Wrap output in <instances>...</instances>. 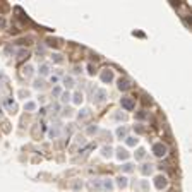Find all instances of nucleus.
<instances>
[{
  "mask_svg": "<svg viewBox=\"0 0 192 192\" xmlns=\"http://www.w3.org/2000/svg\"><path fill=\"white\" fill-rule=\"evenodd\" d=\"M120 105H122V108H125L127 112H132V110L136 108V101H134L130 96H123L122 100H120Z\"/></svg>",
  "mask_w": 192,
  "mask_h": 192,
  "instance_id": "nucleus-1",
  "label": "nucleus"
},
{
  "mask_svg": "<svg viewBox=\"0 0 192 192\" xmlns=\"http://www.w3.org/2000/svg\"><path fill=\"white\" fill-rule=\"evenodd\" d=\"M153 153H154V154H156V156H165V154H166V146H165L163 143H158V144H154V146H153Z\"/></svg>",
  "mask_w": 192,
  "mask_h": 192,
  "instance_id": "nucleus-2",
  "label": "nucleus"
},
{
  "mask_svg": "<svg viewBox=\"0 0 192 192\" xmlns=\"http://www.w3.org/2000/svg\"><path fill=\"white\" fill-rule=\"evenodd\" d=\"M154 185H156V189H165V187H166V178H165L163 175H158V177L154 178Z\"/></svg>",
  "mask_w": 192,
  "mask_h": 192,
  "instance_id": "nucleus-3",
  "label": "nucleus"
},
{
  "mask_svg": "<svg viewBox=\"0 0 192 192\" xmlns=\"http://www.w3.org/2000/svg\"><path fill=\"white\" fill-rule=\"evenodd\" d=\"M101 189L103 191H113V184H112V180L110 178H103L101 180Z\"/></svg>",
  "mask_w": 192,
  "mask_h": 192,
  "instance_id": "nucleus-4",
  "label": "nucleus"
},
{
  "mask_svg": "<svg viewBox=\"0 0 192 192\" xmlns=\"http://www.w3.org/2000/svg\"><path fill=\"white\" fill-rule=\"evenodd\" d=\"M112 79H113V72H112V70L106 69V70H103L101 72V81L103 82H110Z\"/></svg>",
  "mask_w": 192,
  "mask_h": 192,
  "instance_id": "nucleus-5",
  "label": "nucleus"
},
{
  "mask_svg": "<svg viewBox=\"0 0 192 192\" xmlns=\"http://www.w3.org/2000/svg\"><path fill=\"white\" fill-rule=\"evenodd\" d=\"M129 88H130V84H129L127 79H118V89H120V91H127Z\"/></svg>",
  "mask_w": 192,
  "mask_h": 192,
  "instance_id": "nucleus-6",
  "label": "nucleus"
},
{
  "mask_svg": "<svg viewBox=\"0 0 192 192\" xmlns=\"http://www.w3.org/2000/svg\"><path fill=\"white\" fill-rule=\"evenodd\" d=\"M117 158H118L120 161H122V160H127V158H129V153L125 149H122V148H118V149H117Z\"/></svg>",
  "mask_w": 192,
  "mask_h": 192,
  "instance_id": "nucleus-7",
  "label": "nucleus"
},
{
  "mask_svg": "<svg viewBox=\"0 0 192 192\" xmlns=\"http://www.w3.org/2000/svg\"><path fill=\"white\" fill-rule=\"evenodd\" d=\"M153 168H154V166H153L151 163H149V165L146 163V165H143V168H141V171H143L144 175H149L151 171H153Z\"/></svg>",
  "mask_w": 192,
  "mask_h": 192,
  "instance_id": "nucleus-8",
  "label": "nucleus"
},
{
  "mask_svg": "<svg viewBox=\"0 0 192 192\" xmlns=\"http://www.w3.org/2000/svg\"><path fill=\"white\" fill-rule=\"evenodd\" d=\"M95 98H96V101H103V100L106 98V91H105V89H100V91L96 93Z\"/></svg>",
  "mask_w": 192,
  "mask_h": 192,
  "instance_id": "nucleus-9",
  "label": "nucleus"
},
{
  "mask_svg": "<svg viewBox=\"0 0 192 192\" xmlns=\"http://www.w3.org/2000/svg\"><path fill=\"white\" fill-rule=\"evenodd\" d=\"M117 184H118V187H122V189H123V187H127V178H125V177H118V178H117Z\"/></svg>",
  "mask_w": 192,
  "mask_h": 192,
  "instance_id": "nucleus-10",
  "label": "nucleus"
},
{
  "mask_svg": "<svg viewBox=\"0 0 192 192\" xmlns=\"http://www.w3.org/2000/svg\"><path fill=\"white\" fill-rule=\"evenodd\" d=\"M103 156L105 158H112V148H108V146H105V148H103Z\"/></svg>",
  "mask_w": 192,
  "mask_h": 192,
  "instance_id": "nucleus-11",
  "label": "nucleus"
},
{
  "mask_svg": "<svg viewBox=\"0 0 192 192\" xmlns=\"http://www.w3.org/2000/svg\"><path fill=\"white\" fill-rule=\"evenodd\" d=\"M74 103H77V105L82 103V93H75L74 95Z\"/></svg>",
  "mask_w": 192,
  "mask_h": 192,
  "instance_id": "nucleus-12",
  "label": "nucleus"
},
{
  "mask_svg": "<svg viewBox=\"0 0 192 192\" xmlns=\"http://www.w3.org/2000/svg\"><path fill=\"white\" fill-rule=\"evenodd\" d=\"M64 84H65L67 88H72V86H74V81H72V77H65V79H64Z\"/></svg>",
  "mask_w": 192,
  "mask_h": 192,
  "instance_id": "nucleus-13",
  "label": "nucleus"
},
{
  "mask_svg": "<svg viewBox=\"0 0 192 192\" xmlns=\"http://www.w3.org/2000/svg\"><path fill=\"white\" fill-rule=\"evenodd\" d=\"M125 132H127L125 127H118V129H117V136H118V137H125Z\"/></svg>",
  "mask_w": 192,
  "mask_h": 192,
  "instance_id": "nucleus-14",
  "label": "nucleus"
},
{
  "mask_svg": "<svg viewBox=\"0 0 192 192\" xmlns=\"http://www.w3.org/2000/svg\"><path fill=\"white\" fill-rule=\"evenodd\" d=\"M125 139H127V144H129V146H136V144H137L136 137H125Z\"/></svg>",
  "mask_w": 192,
  "mask_h": 192,
  "instance_id": "nucleus-15",
  "label": "nucleus"
},
{
  "mask_svg": "<svg viewBox=\"0 0 192 192\" xmlns=\"http://www.w3.org/2000/svg\"><path fill=\"white\" fill-rule=\"evenodd\" d=\"M40 74L41 75H48V65H41V67H40Z\"/></svg>",
  "mask_w": 192,
  "mask_h": 192,
  "instance_id": "nucleus-16",
  "label": "nucleus"
},
{
  "mask_svg": "<svg viewBox=\"0 0 192 192\" xmlns=\"http://www.w3.org/2000/svg\"><path fill=\"white\" fill-rule=\"evenodd\" d=\"M52 58H53V62H57V64H60V62L64 60V58H62V55H58V53H55Z\"/></svg>",
  "mask_w": 192,
  "mask_h": 192,
  "instance_id": "nucleus-17",
  "label": "nucleus"
},
{
  "mask_svg": "<svg viewBox=\"0 0 192 192\" xmlns=\"http://www.w3.org/2000/svg\"><path fill=\"white\" fill-rule=\"evenodd\" d=\"M34 108H36V105H34L33 101H29V103H26V110H29V112H33Z\"/></svg>",
  "mask_w": 192,
  "mask_h": 192,
  "instance_id": "nucleus-18",
  "label": "nucleus"
},
{
  "mask_svg": "<svg viewBox=\"0 0 192 192\" xmlns=\"http://www.w3.org/2000/svg\"><path fill=\"white\" fill-rule=\"evenodd\" d=\"M144 154H146V151H144V149H137L136 158H137V160H141V158H144Z\"/></svg>",
  "mask_w": 192,
  "mask_h": 192,
  "instance_id": "nucleus-19",
  "label": "nucleus"
},
{
  "mask_svg": "<svg viewBox=\"0 0 192 192\" xmlns=\"http://www.w3.org/2000/svg\"><path fill=\"white\" fill-rule=\"evenodd\" d=\"M69 100H70V95H69V93H64V95H62V101L67 103Z\"/></svg>",
  "mask_w": 192,
  "mask_h": 192,
  "instance_id": "nucleus-20",
  "label": "nucleus"
},
{
  "mask_svg": "<svg viewBox=\"0 0 192 192\" xmlns=\"http://www.w3.org/2000/svg\"><path fill=\"white\" fill-rule=\"evenodd\" d=\"M43 86H45V82H43V81H36V82H34V88H36V89L43 88Z\"/></svg>",
  "mask_w": 192,
  "mask_h": 192,
  "instance_id": "nucleus-21",
  "label": "nucleus"
},
{
  "mask_svg": "<svg viewBox=\"0 0 192 192\" xmlns=\"http://www.w3.org/2000/svg\"><path fill=\"white\" fill-rule=\"evenodd\" d=\"M146 117H148L146 112H139V113H137V118H139V120H143V118H146Z\"/></svg>",
  "mask_w": 192,
  "mask_h": 192,
  "instance_id": "nucleus-22",
  "label": "nucleus"
},
{
  "mask_svg": "<svg viewBox=\"0 0 192 192\" xmlns=\"http://www.w3.org/2000/svg\"><path fill=\"white\" fill-rule=\"evenodd\" d=\"M130 170H132V165H130V163L123 165V171H130Z\"/></svg>",
  "mask_w": 192,
  "mask_h": 192,
  "instance_id": "nucleus-23",
  "label": "nucleus"
},
{
  "mask_svg": "<svg viewBox=\"0 0 192 192\" xmlns=\"http://www.w3.org/2000/svg\"><path fill=\"white\" fill-rule=\"evenodd\" d=\"M24 74H26V75L31 74V67H26V69H24Z\"/></svg>",
  "mask_w": 192,
  "mask_h": 192,
  "instance_id": "nucleus-24",
  "label": "nucleus"
},
{
  "mask_svg": "<svg viewBox=\"0 0 192 192\" xmlns=\"http://www.w3.org/2000/svg\"><path fill=\"white\" fill-rule=\"evenodd\" d=\"M53 95H55V96H58V95H60V89L55 88V89H53Z\"/></svg>",
  "mask_w": 192,
  "mask_h": 192,
  "instance_id": "nucleus-25",
  "label": "nucleus"
},
{
  "mask_svg": "<svg viewBox=\"0 0 192 192\" xmlns=\"http://www.w3.org/2000/svg\"><path fill=\"white\" fill-rule=\"evenodd\" d=\"M88 132H89V134H93V132H96V127H89V129H88Z\"/></svg>",
  "mask_w": 192,
  "mask_h": 192,
  "instance_id": "nucleus-26",
  "label": "nucleus"
},
{
  "mask_svg": "<svg viewBox=\"0 0 192 192\" xmlns=\"http://www.w3.org/2000/svg\"><path fill=\"white\" fill-rule=\"evenodd\" d=\"M5 26V22H4V19H0V27H4Z\"/></svg>",
  "mask_w": 192,
  "mask_h": 192,
  "instance_id": "nucleus-27",
  "label": "nucleus"
}]
</instances>
